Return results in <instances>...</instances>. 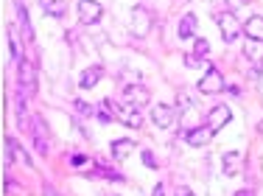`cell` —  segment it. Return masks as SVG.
Segmentation results:
<instances>
[{
	"instance_id": "cell-1",
	"label": "cell",
	"mask_w": 263,
	"mask_h": 196,
	"mask_svg": "<svg viewBox=\"0 0 263 196\" xmlns=\"http://www.w3.org/2000/svg\"><path fill=\"white\" fill-rule=\"evenodd\" d=\"M104 110L109 112L112 118H118L121 123L132 126V129H137V126L143 123L140 112H137L135 106H129V104H118V101H112V98H104Z\"/></svg>"
},
{
	"instance_id": "cell-2",
	"label": "cell",
	"mask_w": 263,
	"mask_h": 196,
	"mask_svg": "<svg viewBox=\"0 0 263 196\" xmlns=\"http://www.w3.org/2000/svg\"><path fill=\"white\" fill-rule=\"evenodd\" d=\"M17 84H20V96H26V98L36 96V67L28 59L17 62Z\"/></svg>"
},
{
	"instance_id": "cell-3",
	"label": "cell",
	"mask_w": 263,
	"mask_h": 196,
	"mask_svg": "<svg viewBox=\"0 0 263 196\" xmlns=\"http://www.w3.org/2000/svg\"><path fill=\"white\" fill-rule=\"evenodd\" d=\"M28 135H31V140H34V149L40 151V154H48V149H51V140H48L45 121H42L40 115H31V118H28Z\"/></svg>"
},
{
	"instance_id": "cell-4",
	"label": "cell",
	"mask_w": 263,
	"mask_h": 196,
	"mask_svg": "<svg viewBox=\"0 0 263 196\" xmlns=\"http://www.w3.org/2000/svg\"><path fill=\"white\" fill-rule=\"evenodd\" d=\"M218 25H221V40L224 42H235L238 37H241L243 25L238 23V17L233 14V11H221V14H216Z\"/></svg>"
},
{
	"instance_id": "cell-5",
	"label": "cell",
	"mask_w": 263,
	"mask_h": 196,
	"mask_svg": "<svg viewBox=\"0 0 263 196\" xmlns=\"http://www.w3.org/2000/svg\"><path fill=\"white\" fill-rule=\"evenodd\" d=\"M101 14H104L101 3H96V0H79V20L84 25H96L101 20Z\"/></svg>"
},
{
	"instance_id": "cell-6",
	"label": "cell",
	"mask_w": 263,
	"mask_h": 196,
	"mask_svg": "<svg viewBox=\"0 0 263 196\" xmlns=\"http://www.w3.org/2000/svg\"><path fill=\"white\" fill-rule=\"evenodd\" d=\"M199 90H202L204 96H213V93H221V90H224V76L218 73L216 67H210V70L202 76V81H199Z\"/></svg>"
},
{
	"instance_id": "cell-7",
	"label": "cell",
	"mask_w": 263,
	"mask_h": 196,
	"mask_svg": "<svg viewBox=\"0 0 263 196\" xmlns=\"http://www.w3.org/2000/svg\"><path fill=\"white\" fill-rule=\"evenodd\" d=\"M230 118H233V112H230V106H224V104H218V106H213L210 110V115H208V129L216 135L218 129H224V126L230 123Z\"/></svg>"
},
{
	"instance_id": "cell-8",
	"label": "cell",
	"mask_w": 263,
	"mask_h": 196,
	"mask_svg": "<svg viewBox=\"0 0 263 196\" xmlns=\"http://www.w3.org/2000/svg\"><path fill=\"white\" fill-rule=\"evenodd\" d=\"M132 31H135L137 37H146L148 31H152V14H148L143 6H137V9L132 11Z\"/></svg>"
},
{
	"instance_id": "cell-9",
	"label": "cell",
	"mask_w": 263,
	"mask_h": 196,
	"mask_svg": "<svg viewBox=\"0 0 263 196\" xmlns=\"http://www.w3.org/2000/svg\"><path fill=\"white\" fill-rule=\"evenodd\" d=\"M152 118H154V123H157L160 129H171L174 121H177V112H174V106H168V104H157V106H152Z\"/></svg>"
},
{
	"instance_id": "cell-10",
	"label": "cell",
	"mask_w": 263,
	"mask_h": 196,
	"mask_svg": "<svg viewBox=\"0 0 263 196\" xmlns=\"http://www.w3.org/2000/svg\"><path fill=\"white\" fill-rule=\"evenodd\" d=\"M123 104H129V106L148 104V90L143 84H129L126 90H123Z\"/></svg>"
},
{
	"instance_id": "cell-11",
	"label": "cell",
	"mask_w": 263,
	"mask_h": 196,
	"mask_svg": "<svg viewBox=\"0 0 263 196\" xmlns=\"http://www.w3.org/2000/svg\"><path fill=\"white\" fill-rule=\"evenodd\" d=\"M6 149H9V160H14V163H20V166H26V168H34V163H31V157H28V151L20 146V143L14 140V137H9L6 140Z\"/></svg>"
},
{
	"instance_id": "cell-12",
	"label": "cell",
	"mask_w": 263,
	"mask_h": 196,
	"mask_svg": "<svg viewBox=\"0 0 263 196\" xmlns=\"http://www.w3.org/2000/svg\"><path fill=\"white\" fill-rule=\"evenodd\" d=\"M101 76H104V67H101V65L87 67V70L81 73V79H79V87H81V90H92V87L101 81Z\"/></svg>"
},
{
	"instance_id": "cell-13",
	"label": "cell",
	"mask_w": 263,
	"mask_h": 196,
	"mask_svg": "<svg viewBox=\"0 0 263 196\" xmlns=\"http://www.w3.org/2000/svg\"><path fill=\"white\" fill-rule=\"evenodd\" d=\"M241 163H243L241 151H227V154H224V174H227V176L241 174Z\"/></svg>"
},
{
	"instance_id": "cell-14",
	"label": "cell",
	"mask_w": 263,
	"mask_h": 196,
	"mask_svg": "<svg viewBox=\"0 0 263 196\" xmlns=\"http://www.w3.org/2000/svg\"><path fill=\"white\" fill-rule=\"evenodd\" d=\"M17 23H20L23 28V37H26V42H34V28H31V17H28V9L23 3H17Z\"/></svg>"
},
{
	"instance_id": "cell-15",
	"label": "cell",
	"mask_w": 263,
	"mask_h": 196,
	"mask_svg": "<svg viewBox=\"0 0 263 196\" xmlns=\"http://www.w3.org/2000/svg\"><path fill=\"white\" fill-rule=\"evenodd\" d=\"M243 54L249 56V62L255 65V70H260V67H263V42L249 40V42H247V50H243Z\"/></svg>"
},
{
	"instance_id": "cell-16",
	"label": "cell",
	"mask_w": 263,
	"mask_h": 196,
	"mask_svg": "<svg viewBox=\"0 0 263 196\" xmlns=\"http://www.w3.org/2000/svg\"><path fill=\"white\" fill-rule=\"evenodd\" d=\"M210 137H213V132L208 129V126H204V129L199 126V129H191V132H187V135H185V140L191 143V146H208V143H210Z\"/></svg>"
},
{
	"instance_id": "cell-17",
	"label": "cell",
	"mask_w": 263,
	"mask_h": 196,
	"mask_svg": "<svg viewBox=\"0 0 263 196\" xmlns=\"http://www.w3.org/2000/svg\"><path fill=\"white\" fill-rule=\"evenodd\" d=\"M243 31H247V37H249V40H258V42H263V17H260V14L249 17L247 25H243Z\"/></svg>"
},
{
	"instance_id": "cell-18",
	"label": "cell",
	"mask_w": 263,
	"mask_h": 196,
	"mask_svg": "<svg viewBox=\"0 0 263 196\" xmlns=\"http://www.w3.org/2000/svg\"><path fill=\"white\" fill-rule=\"evenodd\" d=\"M132 149H135V143L126 140V137H121V140H112V157L115 160H126L132 154Z\"/></svg>"
},
{
	"instance_id": "cell-19",
	"label": "cell",
	"mask_w": 263,
	"mask_h": 196,
	"mask_svg": "<svg viewBox=\"0 0 263 196\" xmlns=\"http://www.w3.org/2000/svg\"><path fill=\"white\" fill-rule=\"evenodd\" d=\"M177 34H179V40H191V37L196 34V17L185 14L182 20H179V31H177Z\"/></svg>"
},
{
	"instance_id": "cell-20",
	"label": "cell",
	"mask_w": 263,
	"mask_h": 196,
	"mask_svg": "<svg viewBox=\"0 0 263 196\" xmlns=\"http://www.w3.org/2000/svg\"><path fill=\"white\" fill-rule=\"evenodd\" d=\"M40 6H42V11L51 14V17H62V14H65V3H62V0H40Z\"/></svg>"
},
{
	"instance_id": "cell-21",
	"label": "cell",
	"mask_w": 263,
	"mask_h": 196,
	"mask_svg": "<svg viewBox=\"0 0 263 196\" xmlns=\"http://www.w3.org/2000/svg\"><path fill=\"white\" fill-rule=\"evenodd\" d=\"M9 48H11V59L20 62V45H17V34H14V31H9Z\"/></svg>"
},
{
	"instance_id": "cell-22",
	"label": "cell",
	"mask_w": 263,
	"mask_h": 196,
	"mask_svg": "<svg viewBox=\"0 0 263 196\" xmlns=\"http://www.w3.org/2000/svg\"><path fill=\"white\" fill-rule=\"evenodd\" d=\"M76 110L81 112V115H87V118H92V115H96V106H90V104H87V101H81V98H76Z\"/></svg>"
},
{
	"instance_id": "cell-23",
	"label": "cell",
	"mask_w": 263,
	"mask_h": 196,
	"mask_svg": "<svg viewBox=\"0 0 263 196\" xmlns=\"http://www.w3.org/2000/svg\"><path fill=\"white\" fill-rule=\"evenodd\" d=\"M193 54L204 59V56L210 54V42H208V40H196V45H193Z\"/></svg>"
},
{
	"instance_id": "cell-24",
	"label": "cell",
	"mask_w": 263,
	"mask_h": 196,
	"mask_svg": "<svg viewBox=\"0 0 263 196\" xmlns=\"http://www.w3.org/2000/svg\"><path fill=\"white\" fill-rule=\"evenodd\" d=\"M96 171H98V174H104V176H109V180H121V174L112 171V168L106 166V163H96Z\"/></svg>"
},
{
	"instance_id": "cell-25",
	"label": "cell",
	"mask_w": 263,
	"mask_h": 196,
	"mask_svg": "<svg viewBox=\"0 0 263 196\" xmlns=\"http://www.w3.org/2000/svg\"><path fill=\"white\" fill-rule=\"evenodd\" d=\"M185 65H187V67H199V65H202V56L187 54V56H185Z\"/></svg>"
},
{
	"instance_id": "cell-26",
	"label": "cell",
	"mask_w": 263,
	"mask_h": 196,
	"mask_svg": "<svg viewBox=\"0 0 263 196\" xmlns=\"http://www.w3.org/2000/svg\"><path fill=\"white\" fill-rule=\"evenodd\" d=\"M143 163H146V168H157V160H154L152 151H143Z\"/></svg>"
},
{
	"instance_id": "cell-27",
	"label": "cell",
	"mask_w": 263,
	"mask_h": 196,
	"mask_svg": "<svg viewBox=\"0 0 263 196\" xmlns=\"http://www.w3.org/2000/svg\"><path fill=\"white\" fill-rule=\"evenodd\" d=\"M96 118H98V121H101V123H112V121H115V118H112V115H109V112H106V110H98V112H96Z\"/></svg>"
},
{
	"instance_id": "cell-28",
	"label": "cell",
	"mask_w": 263,
	"mask_h": 196,
	"mask_svg": "<svg viewBox=\"0 0 263 196\" xmlns=\"http://www.w3.org/2000/svg\"><path fill=\"white\" fill-rule=\"evenodd\" d=\"M42 196H62V193L56 191L53 185H48V182H45V185H42Z\"/></svg>"
},
{
	"instance_id": "cell-29",
	"label": "cell",
	"mask_w": 263,
	"mask_h": 196,
	"mask_svg": "<svg viewBox=\"0 0 263 196\" xmlns=\"http://www.w3.org/2000/svg\"><path fill=\"white\" fill-rule=\"evenodd\" d=\"M84 163H87V157H81V154H76V157H73V166H76V168H81Z\"/></svg>"
},
{
	"instance_id": "cell-30",
	"label": "cell",
	"mask_w": 263,
	"mask_h": 196,
	"mask_svg": "<svg viewBox=\"0 0 263 196\" xmlns=\"http://www.w3.org/2000/svg\"><path fill=\"white\" fill-rule=\"evenodd\" d=\"M152 196H165V191H162V185H157V188H154V193Z\"/></svg>"
},
{
	"instance_id": "cell-31",
	"label": "cell",
	"mask_w": 263,
	"mask_h": 196,
	"mask_svg": "<svg viewBox=\"0 0 263 196\" xmlns=\"http://www.w3.org/2000/svg\"><path fill=\"white\" fill-rule=\"evenodd\" d=\"M227 3H230V6H243L247 0H227Z\"/></svg>"
},
{
	"instance_id": "cell-32",
	"label": "cell",
	"mask_w": 263,
	"mask_h": 196,
	"mask_svg": "<svg viewBox=\"0 0 263 196\" xmlns=\"http://www.w3.org/2000/svg\"><path fill=\"white\" fill-rule=\"evenodd\" d=\"M235 196H252V191H238Z\"/></svg>"
},
{
	"instance_id": "cell-33",
	"label": "cell",
	"mask_w": 263,
	"mask_h": 196,
	"mask_svg": "<svg viewBox=\"0 0 263 196\" xmlns=\"http://www.w3.org/2000/svg\"><path fill=\"white\" fill-rule=\"evenodd\" d=\"M177 196H196V193H191V191H179Z\"/></svg>"
}]
</instances>
